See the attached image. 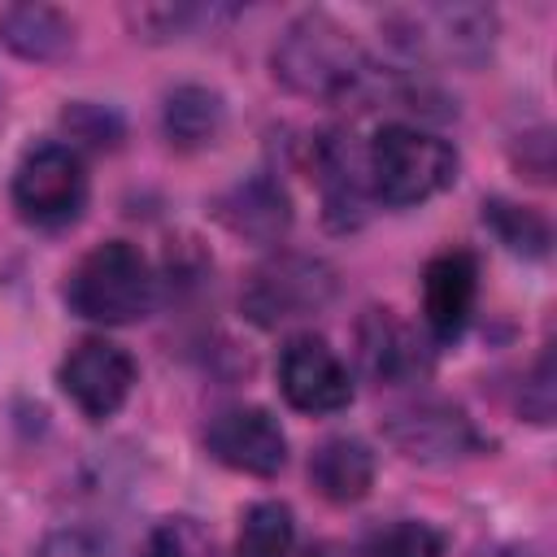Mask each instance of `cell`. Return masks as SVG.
<instances>
[{"label": "cell", "mask_w": 557, "mask_h": 557, "mask_svg": "<svg viewBox=\"0 0 557 557\" xmlns=\"http://www.w3.org/2000/svg\"><path fill=\"white\" fill-rule=\"evenodd\" d=\"M357 344H361V366L379 383H405L426 370L418 335L392 309H370L357 326Z\"/></svg>", "instance_id": "obj_12"}, {"label": "cell", "mask_w": 557, "mask_h": 557, "mask_svg": "<svg viewBox=\"0 0 557 557\" xmlns=\"http://www.w3.org/2000/svg\"><path fill=\"white\" fill-rule=\"evenodd\" d=\"M222 126V100L209 87H178L165 100V135L178 148H200Z\"/></svg>", "instance_id": "obj_16"}, {"label": "cell", "mask_w": 557, "mask_h": 557, "mask_svg": "<svg viewBox=\"0 0 557 557\" xmlns=\"http://www.w3.org/2000/svg\"><path fill=\"white\" fill-rule=\"evenodd\" d=\"M296 548V522L283 500H257L244 513L235 557H292Z\"/></svg>", "instance_id": "obj_17"}, {"label": "cell", "mask_w": 557, "mask_h": 557, "mask_svg": "<svg viewBox=\"0 0 557 557\" xmlns=\"http://www.w3.org/2000/svg\"><path fill=\"white\" fill-rule=\"evenodd\" d=\"M144 557H218V544L196 518H165L148 531Z\"/></svg>", "instance_id": "obj_20"}, {"label": "cell", "mask_w": 557, "mask_h": 557, "mask_svg": "<svg viewBox=\"0 0 557 557\" xmlns=\"http://www.w3.org/2000/svg\"><path fill=\"white\" fill-rule=\"evenodd\" d=\"M387 440L396 444V453L422 466H448L479 448L470 418L444 400H418V405L396 409L387 418Z\"/></svg>", "instance_id": "obj_10"}, {"label": "cell", "mask_w": 557, "mask_h": 557, "mask_svg": "<svg viewBox=\"0 0 557 557\" xmlns=\"http://www.w3.org/2000/svg\"><path fill=\"white\" fill-rule=\"evenodd\" d=\"M65 305L83 322L126 326L152 309V265L126 239L96 244L65 278Z\"/></svg>", "instance_id": "obj_2"}, {"label": "cell", "mask_w": 557, "mask_h": 557, "mask_svg": "<svg viewBox=\"0 0 557 557\" xmlns=\"http://www.w3.org/2000/svg\"><path fill=\"white\" fill-rule=\"evenodd\" d=\"M392 39L431 61H479L492 48L496 17L479 4H422L392 17Z\"/></svg>", "instance_id": "obj_6"}, {"label": "cell", "mask_w": 557, "mask_h": 557, "mask_svg": "<svg viewBox=\"0 0 557 557\" xmlns=\"http://www.w3.org/2000/svg\"><path fill=\"white\" fill-rule=\"evenodd\" d=\"M222 218L235 235H248V239H278L292 222V209H287V196L283 187H274L270 178H252V183H239L226 200H222Z\"/></svg>", "instance_id": "obj_14"}, {"label": "cell", "mask_w": 557, "mask_h": 557, "mask_svg": "<svg viewBox=\"0 0 557 557\" xmlns=\"http://www.w3.org/2000/svg\"><path fill=\"white\" fill-rule=\"evenodd\" d=\"M13 205L30 226H70L87 205V170L70 144H35L13 170Z\"/></svg>", "instance_id": "obj_4"}, {"label": "cell", "mask_w": 557, "mask_h": 557, "mask_svg": "<svg viewBox=\"0 0 557 557\" xmlns=\"http://www.w3.org/2000/svg\"><path fill=\"white\" fill-rule=\"evenodd\" d=\"M361 557H444V535L426 522L396 518L366 535Z\"/></svg>", "instance_id": "obj_18"}, {"label": "cell", "mask_w": 557, "mask_h": 557, "mask_svg": "<svg viewBox=\"0 0 557 557\" xmlns=\"http://www.w3.org/2000/svg\"><path fill=\"white\" fill-rule=\"evenodd\" d=\"M474 296H479V265L466 248H448V252L426 261L422 313L440 339H457L466 331V322L474 313Z\"/></svg>", "instance_id": "obj_11"}, {"label": "cell", "mask_w": 557, "mask_h": 557, "mask_svg": "<svg viewBox=\"0 0 557 557\" xmlns=\"http://www.w3.org/2000/svg\"><path fill=\"white\" fill-rule=\"evenodd\" d=\"M0 39L26 61H48L70 48V17L48 4H9L0 9Z\"/></svg>", "instance_id": "obj_15"}, {"label": "cell", "mask_w": 557, "mask_h": 557, "mask_svg": "<svg viewBox=\"0 0 557 557\" xmlns=\"http://www.w3.org/2000/svg\"><path fill=\"white\" fill-rule=\"evenodd\" d=\"M135 387V361L122 344L91 335L70 348L61 361V392L87 413V418H113Z\"/></svg>", "instance_id": "obj_7"}, {"label": "cell", "mask_w": 557, "mask_h": 557, "mask_svg": "<svg viewBox=\"0 0 557 557\" xmlns=\"http://www.w3.org/2000/svg\"><path fill=\"white\" fill-rule=\"evenodd\" d=\"M305 557H339V553H335V548H331V544H313V548H309V553H305Z\"/></svg>", "instance_id": "obj_22"}, {"label": "cell", "mask_w": 557, "mask_h": 557, "mask_svg": "<svg viewBox=\"0 0 557 557\" xmlns=\"http://www.w3.org/2000/svg\"><path fill=\"white\" fill-rule=\"evenodd\" d=\"M483 222L496 231V239L513 252H527V257H540L548 248V226L544 218H535L531 209H518L509 200H492L483 205Z\"/></svg>", "instance_id": "obj_19"}, {"label": "cell", "mask_w": 557, "mask_h": 557, "mask_svg": "<svg viewBox=\"0 0 557 557\" xmlns=\"http://www.w3.org/2000/svg\"><path fill=\"white\" fill-rule=\"evenodd\" d=\"M278 387L300 413H335L352 400V374L322 335H292L278 352Z\"/></svg>", "instance_id": "obj_8"}, {"label": "cell", "mask_w": 557, "mask_h": 557, "mask_svg": "<svg viewBox=\"0 0 557 557\" xmlns=\"http://www.w3.org/2000/svg\"><path fill=\"white\" fill-rule=\"evenodd\" d=\"M39 557H109V548L87 531H52L39 544Z\"/></svg>", "instance_id": "obj_21"}, {"label": "cell", "mask_w": 557, "mask_h": 557, "mask_svg": "<svg viewBox=\"0 0 557 557\" xmlns=\"http://www.w3.org/2000/svg\"><path fill=\"white\" fill-rule=\"evenodd\" d=\"M205 448L213 461H222L239 474H257V479L278 474L287 461L283 426L257 405H231V409L213 413L205 426Z\"/></svg>", "instance_id": "obj_9"}, {"label": "cell", "mask_w": 557, "mask_h": 557, "mask_svg": "<svg viewBox=\"0 0 557 557\" xmlns=\"http://www.w3.org/2000/svg\"><path fill=\"white\" fill-rule=\"evenodd\" d=\"M366 178L370 191L383 205H422L435 191H444L457 178V152L448 139L405 126V122H387L366 152Z\"/></svg>", "instance_id": "obj_3"}, {"label": "cell", "mask_w": 557, "mask_h": 557, "mask_svg": "<svg viewBox=\"0 0 557 557\" xmlns=\"http://www.w3.org/2000/svg\"><path fill=\"white\" fill-rule=\"evenodd\" d=\"M335 296V274L318 257L278 252L261 261L244 283V313L257 326H283L318 313Z\"/></svg>", "instance_id": "obj_5"}, {"label": "cell", "mask_w": 557, "mask_h": 557, "mask_svg": "<svg viewBox=\"0 0 557 557\" xmlns=\"http://www.w3.org/2000/svg\"><path fill=\"white\" fill-rule=\"evenodd\" d=\"M309 479L313 487L335 500V505H352L370 492L374 483V457L361 440H348V435H335L326 440L313 457H309Z\"/></svg>", "instance_id": "obj_13"}, {"label": "cell", "mask_w": 557, "mask_h": 557, "mask_svg": "<svg viewBox=\"0 0 557 557\" xmlns=\"http://www.w3.org/2000/svg\"><path fill=\"white\" fill-rule=\"evenodd\" d=\"M274 78L309 100H344L370 78V65L352 30L326 13H305L274 48Z\"/></svg>", "instance_id": "obj_1"}, {"label": "cell", "mask_w": 557, "mask_h": 557, "mask_svg": "<svg viewBox=\"0 0 557 557\" xmlns=\"http://www.w3.org/2000/svg\"><path fill=\"white\" fill-rule=\"evenodd\" d=\"M479 557H527V553H518V548H492V553H479Z\"/></svg>", "instance_id": "obj_23"}]
</instances>
